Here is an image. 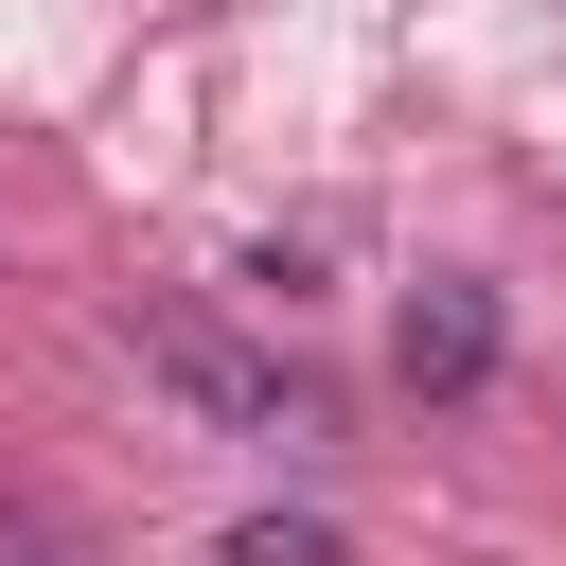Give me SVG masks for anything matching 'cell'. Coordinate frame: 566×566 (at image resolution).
<instances>
[{
    "label": "cell",
    "mask_w": 566,
    "mask_h": 566,
    "mask_svg": "<svg viewBox=\"0 0 566 566\" xmlns=\"http://www.w3.org/2000/svg\"><path fill=\"white\" fill-rule=\"evenodd\" d=\"M124 336H142V371H159L195 424H230V442H301V424H318V389H301L283 354H248L230 318H195V301H142Z\"/></svg>",
    "instance_id": "1"
},
{
    "label": "cell",
    "mask_w": 566,
    "mask_h": 566,
    "mask_svg": "<svg viewBox=\"0 0 566 566\" xmlns=\"http://www.w3.org/2000/svg\"><path fill=\"white\" fill-rule=\"evenodd\" d=\"M0 566H53V531H35V513H0Z\"/></svg>",
    "instance_id": "4"
},
{
    "label": "cell",
    "mask_w": 566,
    "mask_h": 566,
    "mask_svg": "<svg viewBox=\"0 0 566 566\" xmlns=\"http://www.w3.org/2000/svg\"><path fill=\"white\" fill-rule=\"evenodd\" d=\"M389 371H407L424 407L495 389V301H478V283H407V318H389Z\"/></svg>",
    "instance_id": "2"
},
{
    "label": "cell",
    "mask_w": 566,
    "mask_h": 566,
    "mask_svg": "<svg viewBox=\"0 0 566 566\" xmlns=\"http://www.w3.org/2000/svg\"><path fill=\"white\" fill-rule=\"evenodd\" d=\"M212 566H336V531H318V513H248Z\"/></svg>",
    "instance_id": "3"
}]
</instances>
